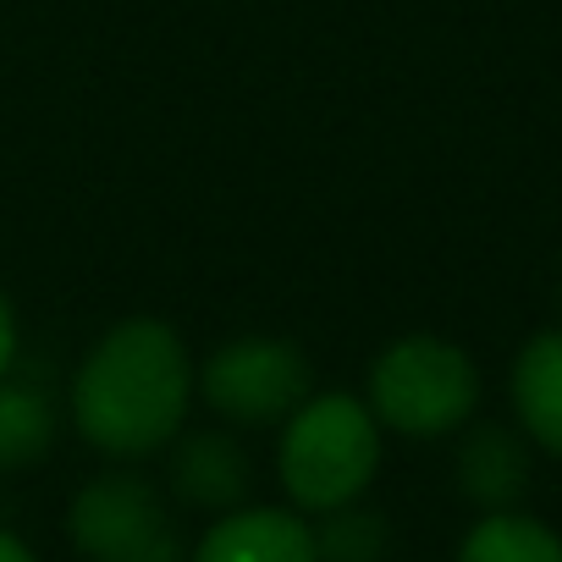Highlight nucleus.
<instances>
[{
	"mask_svg": "<svg viewBox=\"0 0 562 562\" xmlns=\"http://www.w3.org/2000/svg\"><path fill=\"white\" fill-rule=\"evenodd\" d=\"M193 364L171 326L127 321L100 337L72 381V419L78 430L111 458L160 452L188 414Z\"/></svg>",
	"mask_w": 562,
	"mask_h": 562,
	"instance_id": "nucleus-1",
	"label": "nucleus"
},
{
	"mask_svg": "<svg viewBox=\"0 0 562 562\" xmlns=\"http://www.w3.org/2000/svg\"><path fill=\"white\" fill-rule=\"evenodd\" d=\"M381 463V419L348 397H304L281 430V485L304 513H331L364 496Z\"/></svg>",
	"mask_w": 562,
	"mask_h": 562,
	"instance_id": "nucleus-2",
	"label": "nucleus"
},
{
	"mask_svg": "<svg viewBox=\"0 0 562 562\" xmlns=\"http://www.w3.org/2000/svg\"><path fill=\"white\" fill-rule=\"evenodd\" d=\"M480 403V370L458 342L403 337L370 370V414L397 436L430 441L458 430Z\"/></svg>",
	"mask_w": 562,
	"mask_h": 562,
	"instance_id": "nucleus-3",
	"label": "nucleus"
},
{
	"mask_svg": "<svg viewBox=\"0 0 562 562\" xmlns=\"http://www.w3.org/2000/svg\"><path fill=\"white\" fill-rule=\"evenodd\" d=\"M67 535L89 562H188L160 491L138 474H100L72 496Z\"/></svg>",
	"mask_w": 562,
	"mask_h": 562,
	"instance_id": "nucleus-4",
	"label": "nucleus"
},
{
	"mask_svg": "<svg viewBox=\"0 0 562 562\" xmlns=\"http://www.w3.org/2000/svg\"><path fill=\"white\" fill-rule=\"evenodd\" d=\"M310 381H315L310 359L293 342H281V337L226 342L199 370L204 403L221 419H232V425H276V419H288L310 397Z\"/></svg>",
	"mask_w": 562,
	"mask_h": 562,
	"instance_id": "nucleus-5",
	"label": "nucleus"
},
{
	"mask_svg": "<svg viewBox=\"0 0 562 562\" xmlns=\"http://www.w3.org/2000/svg\"><path fill=\"white\" fill-rule=\"evenodd\" d=\"M188 562H321L315 529L281 507H232Z\"/></svg>",
	"mask_w": 562,
	"mask_h": 562,
	"instance_id": "nucleus-6",
	"label": "nucleus"
},
{
	"mask_svg": "<svg viewBox=\"0 0 562 562\" xmlns=\"http://www.w3.org/2000/svg\"><path fill=\"white\" fill-rule=\"evenodd\" d=\"M171 491L188 507H210V513H232L248 496V452L232 436L199 430L177 447L171 458Z\"/></svg>",
	"mask_w": 562,
	"mask_h": 562,
	"instance_id": "nucleus-7",
	"label": "nucleus"
},
{
	"mask_svg": "<svg viewBox=\"0 0 562 562\" xmlns=\"http://www.w3.org/2000/svg\"><path fill=\"white\" fill-rule=\"evenodd\" d=\"M458 485L474 507L502 513L529 491V447L507 425H480L458 447Z\"/></svg>",
	"mask_w": 562,
	"mask_h": 562,
	"instance_id": "nucleus-8",
	"label": "nucleus"
},
{
	"mask_svg": "<svg viewBox=\"0 0 562 562\" xmlns=\"http://www.w3.org/2000/svg\"><path fill=\"white\" fill-rule=\"evenodd\" d=\"M513 408L524 430L562 458V331H540L513 364Z\"/></svg>",
	"mask_w": 562,
	"mask_h": 562,
	"instance_id": "nucleus-9",
	"label": "nucleus"
},
{
	"mask_svg": "<svg viewBox=\"0 0 562 562\" xmlns=\"http://www.w3.org/2000/svg\"><path fill=\"white\" fill-rule=\"evenodd\" d=\"M458 562H562V535L546 529L540 518L529 513H485L463 546H458Z\"/></svg>",
	"mask_w": 562,
	"mask_h": 562,
	"instance_id": "nucleus-10",
	"label": "nucleus"
},
{
	"mask_svg": "<svg viewBox=\"0 0 562 562\" xmlns=\"http://www.w3.org/2000/svg\"><path fill=\"white\" fill-rule=\"evenodd\" d=\"M56 441V408L45 392L0 381V469H29Z\"/></svg>",
	"mask_w": 562,
	"mask_h": 562,
	"instance_id": "nucleus-11",
	"label": "nucleus"
},
{
	"mask_svg": "<svg viewBox=\"0 0 562 562\" xmlns=\"http://www.w3.org/2000/svg\"><path fill=\"white\" fill-rule=\"evenodd\" d=\"M392 546L386 535V518L370 513V507H331L326 524L315 529V557L321 562H381Z\"/></svg>",
	"mask_w": 562,
	"mask_h": 562,
	"instance_id": "nucleus-12",
	"label": "nucleus"
},
{
	"mask_svg": "<svg viewBox=\"0 0 562 562\" xmlns=\"http://www.w3.org/2000/svg\"><path fill=\"white\" fill-rule=\"evenodd\" d=\"M12 359H18V321H12V304H7V293H0V381H7Z\"/></svg>",
	"mask_w": 562,
	"mask_h": 562,
	"instance_id": "nucleus-13",
	"label": "nucleus"
},
{
	"mask_svg": "<svg viewBox=\"0 0 562 562\" xmlns=\"http://www.w3.org/2000/svg\"><path fill=\"white\" fill-rule=\"evenodd\" d=\"M0 562H34V551H29L18 535H7V529H0Z\"/></svg>",
	"mask_w": 562,
	"mask_h": 562,
	"instance_id": "nucleus-14",
	"label": "nucleus"
}]
</instances>
